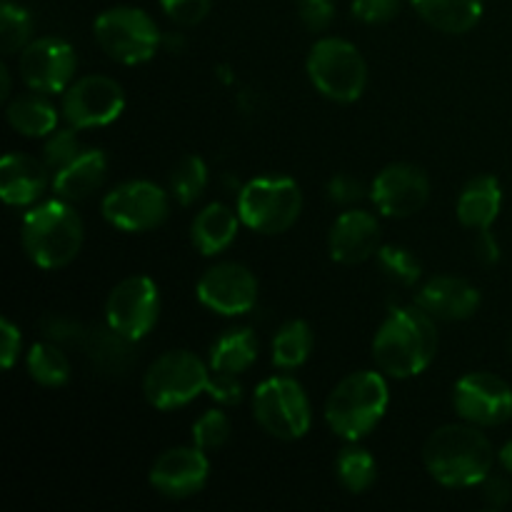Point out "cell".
Segmentation results:
<instances>
[{
	"instance_id": "f546056e",
	"label": "cell",
	"mask_w": 512,
	"mask_h": 512,
	"mask_svg": "<svg viewBox=\"0 0 512 512\" xmlns=\"http://www.w3.org/2000/svg\"><path fill=\"white\" fill-rule=\"evenodd\" d=\"M335 470H338L340 485L353 495H360L368 488H373L375 478H378L375 458L365 448H358V445H350V448L340 450Z\"/></svg>"
},
{
	"instance_id": "8fae6325",
	"label": "cell",
	"mask_w": 512,
	"mask_h": 512,
	"mask_svg": "<svg viewBox=\"0 0 512 512\" xmlns=\"http://www.w3.org/2000/svg\"><path fill=\"white\" fill-rule=\"evenodd\" d=\"M103 215L113 228L125 233H148L168 220L170 200L150 180H128L105 195Z\"/></svg>"
},
{
	"instance_id": "7bdbcfd3",
	"label": "cell",
	"mask_w": 512,
	"mask_h": 512,
	"mask_svg": "<svg viewBox=\"0 0 512 512\" xmlns=\"http://www.w3.org/2000/svg\"><path fill=\"white\" fill-rule=\"evenodd\" d=\"M500 463H503V468L512 473V440L503 445V450H500Z\"/></svg>"
},
{
	"instance_id": "4fadbf2b",
	"label": "cell",
	"mask_w": 512,
	"mask_h": 512,
	"mask_svg": "<svg viewBox=\"0 0 512 512\" xmlns=\"http://www.w3.org/2000/svg\"><path fill=\"white\" fill-rule=\"evenodd\" d=\"M125 108L123 85L108 75H85L63 95V118L70 128H103L120 118Z\"/></svg>"
},
{
	"instance_id": "83f0119b",
	"label": "cell",
	"mask_w": 512,
	"mask_h": 512,
	"mask_svg": "<svg viewBox=\"0 0 512 512\" xmlns=\"http://www.w3.org/2000/svg\"><path fill=\"white\" fill-rule=\"evenodd\" d=\"M315 335L305 320H288L273 338V365L280 370H295L310 358Z\"/></svg>"
},
{
	"instance_id": "4316f807",
	"label": "cell",
	"mask_w": 512,
	"mask_h": 512,
	"mask_svg": "<svg viewBox=\"0 0 512 512\" xmlns=\"http://www.w3.org/2000/svg\"><path fill=\"white\" fill-rule=\"evenodd\" d=\"M258 360V338L250 328H235L220 335L210 348V370L240 375Z\"/></svg>"
},
{
	"instance_id": "ee69618b",
	"label": "cell",
	"mask_w": 512,
	"mask_h": 512,
	"mask_svg": "<svg viewBox=\"0 0 512 512\" xmlns=\"http://www.w3.org/2000/svg\"><path fill=\"white\" fill-rule=\"evenodd\" d=\"M0 80H3V90H0V98H8L10 95V73H8V68H0Z\"/></svg>"
},
{
	"instance_id": "8d00e7d4",
	"label": "cell",
	"mask_w": 512,
	"mask_h": 512,
	"mask_svg": "<svg viewBox=\"0 0 512 512\" xmlns=\"http://www.w3.org/2000/svg\"><path fill=\"white\" fill-rule=\"evenodd\" d=\"M355 20L368 25H380L393 20L400 13V0H353L350 5Z\"/></svg>"
},
{
	"instance_id": "277c9868",
	"label": "cell",
	"mask_w": 512,
	"mask_h": 512,
	"mask_svg": "<svg viewBox=\"0 0 512 512\" xmlns=\"http://www.w3.org/2000/svg\"><path fill=\"white\" fill-rule=\"evenodd\" d=\"M388 403L390 393L383 375L373 370L353 373L340 380L328 395L325 423L338 438L355 443L383 420Z\"/></svg>"
},
{
	"instance_id": "d6a6232c",
	"label": "cell",
	"mask_w": 512,
	"mask_h": 512,
	"mask_svg": "<svg viewBox=\"0 0 512 512\" xmlns=\"http://www.w3.org/2000/svg\"><path fill=\"white\" fill-rule=\"evenodd\" d=\"M375 258H378V268L405 288H413L423 275V263L408 248H400V245H380Z\"/></svg>"
},
{
	"instance_id": "7402d4cb",
	"label": "cell",
	"mask_w": 512,
	"mask_h": 512,
	"mask_svg": "<svg viewBox=\"0 0 512 512\" xmlns=\"http://www.w3.org/2000/svg\"><path fill=\"white\" fill-rule=\"evenodd\" d=\"M48 188V165L23 153H8L0 163V195L8 205H30Z\"/></svg>"
},
{
	"instance_id": "7c38bea8",
	"label": "cell",
	"mask_w": 512,
	"mask_h": 512,
	"mask_svg": "<svg viewBox=\"0 0 512 512\" xmlns=\"http://www.w3.org/2000/svg\"><path fill=\"white\" fill-rule=\"evenodd\" d=\"M160 315V295L148 275L125 278L110 290L105 303V320L123 338L143 340L155 328Z\"/></svg>"
},
{
	"instance_id": "d590c367",
	"label": "cell",
	"mask_w": 512,
	"mask_h": 512,
	"mask_svg": "<svg viewBox=\"0 0 512 512\" xmlns=\"http://www.w3.org/2000/svg\"><path fill=\"white\" fill-rule=\"evenodd\" d=\"M165 15L180 25H198L208 18L213 0H160Z\"/></svg>"
},
{
	"instance_id": "30bf717a",
	"label": "cell",
	"mask_w": 512,
	"mask_h": 512,
	"mask_svg": "<svg viewBox=\"0 0 512 512\" xmlns=\"http://www.w3.org/2000/svg\"><path fill=\"white\" fill-rule=\"evenodd\" d=\"M253 415L260 428L278 440H300L308 435L313 413L303 385L293 378H268L255 388Z\"/></svg>"
},
{
	"instance_id": "8992f818",
	"label": "cell",
	"mask_w": 512,
	"mask_h": 512,
	"mask_svg": "<svg viewBox=\"0 0 512 512\" xmlns=\"http://www.w3.org/2000/svg\"><path fill=\"white\" fill-rule=\"evenodd\" d=\"M308 75L315 90L335 103H355L368 85L365 58L343 38H320L310 48Z\"/></svg>"
},
{
	"instance_id": "ab89813d",
	"label": "cell",
	"mask_w": 512,
	"mask_h": 512,
	"mask_svg": "<svg viewBox=\"0 0 512 512\" xmlns=\"http://www.w3.org/2000/svg\"><path fill=\"white\" fill-rule=\"evenodd\" d=\"M328 195L333 203L338 205H350V203H358L360 198L365 195V188L360 180L350 178V175L338 173L333 180L328 183Z\"/></svg>"
},
{
	"instance_id": "4dcf8cb0",
	"label": "cell",
	"mask_w": 512,
	"mask_h": 512,
	"mask_svg": "<svg viewBox=\"0 0 512 512\" xmlns=\"http://www.w3.org/2000/svg\"><path fill=\"white\" fill-rule=\"evenodd\" d=\"M208 185V165L198 155H185L173 170H170V193L180 205H193L203 195Z\"/></svg>"
},
{
	"instance_id": "44dd1931",
	"label": "cell",
	"mask_w": 512,
	"mask_h": 512,
	"mask_svg": "<svg viewBox=\"0 0 512 512\" xmlns=\"http://www.w3.org/2000/svg\"><path fill=\"white\" fill-rule=\"evenodd\" d=\"M418 305L435 320L458 323L473 318L480 308V290L463 278L438 275L420 288Z\"/></svg>"
},
{
	"instance_id": "836d02e7",
	"label": "cell",
	"mask_w": 512,
	"mask_h": 512,
	"mask_svg": "<svg viewBox=\"0 0 512 512\" xmlns=\"http://www.w3.org/2000/svg\"><path fill=\"white\" fill-rule=\"evenodd\" d=\"M80 153H83V150H80V140L78 135H75V128L55 130L43 148V163L58 173L65 165L73 163Z\"/></svg>"
},
{
	"instance_id": "ffe728a7",
	"label": "cell",
	"mask_w": 512,
	"mask_h": 512,
	"mask_svg": "<svg viewBox=\"0 0 512 512\" xmlns=\"http://www.w3.org/2000/svg\"><path fill=\"white\" fill-rule=\"evenodd\" d=\"M330 258L340 265H358L380 250V223L373 213L348 210L333 223L328 235Z\"/></svg>"
},
{
	"instance_id": "f1b7e54d",
	"label": "cell",
	"mask_w": 512,
	"mask_h": 512,
	"mask_svg": "<svg viewBox=\"0 0 512 512\" xmlns=\"http://www.w3.org/2000/svg\"><path fill=\"white\" fill-rule=\"evenodd\" d=\"M58 343H38L28 353V373L43 388H60L70 380V360Z\"/></svg>"
},
{
	"instance_id": "d4e9b609",
	"label": "cell",
	"mask_w": 512,
	"mask_h": 512,
	"mask_svg": "<svg viewBox=\"0 0 512 512\" xmlns=\"http://www.w3.org/2000/svg\"><path fill=\"white\" fill-rule=\"evenodd\" d=\"M420 18L435 30L463 35L483 18V0H410Z\"/></svg>"
},
{
	"instance_id": "5b68a950",
	"label": "cell",
	"mask_w": 512,
	"mask_h": 512,
	"mask_svg": "<svg viewBox=\"0 0 512 512\" xmlns=\"http://www.w3.org/2000/svg\"><path fill=\"white\" fill-rule=\"evenodd\" d=\"M48 340L58 343L60 348H70L83 355L85 363L98 375H110L118 378L125 375L133 365V340L123 338L113 328H95V325L78 323V320L60 318V315H48L40 323Z\"/></svg>"
},
{
	"instance_id": "5bb4252c",
	"label": "cell",
	"mask_w": 512,
	"mask_h": 512,
	"mask_svg": "<svg viewBox=\"0 0 512 512\" xmlns=\"http://www.w3.org/2000/svg\"><path fill=\"white\" fill-rule=\"evenodd\" d=\"M453 408L465 423L498 428L512 418V388L493 373H468L455 383Z\"/></svg>"
},
{
	"instance_id": "3957f363",
	"label": "cell",
	"mask_w": 512,
	"mask_h": 512,
	"mask_svg": "<svg viewBox=\"0 0 512 512\" xmlns=\"http://www.w3.org/2000/svg\"><path fill=\"white\" fill-rule=\"evenodd\" d=\"M20 238L38 268L58 270L78 258L83 248V220L68 200H48L25 213Z\"/></svg>"
},
{
	"instance_id": "2e32d148",
	"label": "cell",
	"mask_w": 512,
	"mask_h": 512,
	"mask_svg": "<svg viewBox=\"0 0 512 512\" xmlns=\"http://www.w3.org/2000/svg\"><path fill=\"white\" fill-rule=\"evenodd\" d=\"M503 208V188L493 175H478L468 180L458 198V220L478 233V255L488 265L500 260V248L493 238V223Z\"/></svg>"
},
{
	"instance_id": "6da1fadb",
	"label": "cell",
	"mask_w": 512,
	"mask_h": 512,
	"mask_svg": "<svg viewBox=\"0 0 512 512\" xmlns=\"http://www.w3.org/2000/svg\"><path fill=\"white\" fill-rule=\"evenodd\" d=\"M438 353V328L433 315L420 305L395 308L373 340V358L390 378H415L423 373Z\"/></svg>"
},
{
	"instance_id": "f6af8a7d",
	"label": "cell",
	"mask_w": 512,
	"mask_h": 512,
	"mask_svg": "<svg viewBox=\"0 0 512 512\" xmlns=\"http://www.w3.org/2000/svg\"><path fill=\"white\" fill-rule=\"evenodd\" d=\"M508 348H510V358H512V333H510V343H508Z\"/></svg>"
},
{
	"instance_id": "1f68e13d",
	"label": "cell",
	"mask_w": 512,
	"mask_h": 512,
	"mask_svg": "<svg viewBox=\"0 0 512 512\" xmlns=\"http://www.w3.org/2000/svg\"><path fill=\"white\" fill-rule=\"evenodd\" d=\"M33 35V18L23 5L5 0L0 5V48L5 55H15L30 43Z\"/></svg>"
},
{
	"instance_id": "60d3db41",
	"label": "cell",
	"mask_w": 512,
	"mask_h": 512,
	"mask_svg": "<svg viewBox=\"0 0 512 512\" xmlns=\"http://www.w3.org/2000/svg\"><path fill=\"white\" fill-rule=\"evenodd\" d=\"M20 345H23L20 330L8 318L0 320V363L5 370L13 368L15 360L20 358Z\"/></svg>"
},
{
	"instance_id": "7a4b0ae2",
	"label": "cell",
	"mask_w": 512,
	"mask_h": 512,
	"mask_svg": "<svg viewBox=\"0 0 512 512\" xmlns=\"http://www.w3.org/2000/svg\"><path fill=\"white\" fill-rule=\"evenodd\" d=\"M493 445L470 425H445L423 445V465L445 488H473L493 470Z\"/></svg>"
},
{
	"instance_id": "ac0fdd59",
	"label": "cell",
	"mask_w": 512,
	"mask_h": 512,
	"mask_svg": "<svg viewBox=\"0 0 512 512\" xmlns=\"http://www.w3.org/2000/svg\"><path fill=\"white\" fill-rule=\"evenodd\" d=\"M195 293L213 313L245 315L258 303V280L245 265L220 263L205 270Z\"/></svg>"
},
{
	"instance_id": "52a82bcc",
	"label": "cell",
	"mask_w": 512,
	"mask_h": 512,
	"mask_svg": "<svg viewBox=\"0 0 512 512\" xmlns=\"http://www.w3.org/2000/svg\"><path fill=\"white\" fill-rule=\"evenodd\" d=\"M300 210L303 193L293 178H253L238 195V215L243 225L263 235H280L293 228Z\"/></svg>"
},
{
	"instance_id": "74e56055",
	"label": "cell",
	"mask_w": 512,
	"mask_h": 512,
	"mask_svg": "<svg viewBox=\"0 0 512 512\" xmlns=\"http://www.w3.org/2000/svg\"><path fill=\"white\" fill-rule=\"evenodd\" d=\"M210 398L218 400L220 405H238L243 400V385H240L238 375L233 373H220V370H213L208 378V390Z\"/></svg>"
},
{
	"instance_id": "b9f144b4",
	"label": "cell",
	"mask_w": 512,
	"mask_h": 512,
	"mask_svg": "<svg viewBox=\"0 0 512 512\" xmlns=\"http://www.w3.org/2000/svg\"><path fill=\"white\" fill-rule=\"evenodd\" d=\"M483 493L485 500H488L490 508H505L512 495V488L508 485V480L503 478H485L483 480Z\"/></svg>"
},
{
	"instance_id": "d6986e66",
	"label": "cell",
	"mask_w": 512,
	"mask_h": 512,
	"mask_svg": "<svg viewBox=\"0 0 512 512\" xmlns=\"http://www.w3.org/2000/svg\"><path fill=\"white\" fill-rule=\"evenodd\" d=\"M210 463L203 448H173L160 455L150 468V485L155 493L170 500H185L200 493L208 483Z\"/></svg>"
},
{
	"instance_id": "484cf974",
	"label": "cell",
	"mask_w": 512,
	"mask_h": 512,
	"mask_svg": "<svg viewBox=\"0 0 512 512\" xmlns=\"http://www.w3.org/2000/svg\"><path fill=\"white\" fill-rule=\"evenodd\" d=\"M5 115H8L10 128L25 138H45L58 128V110L50 100L43 98V93L15 98Z\"/></svg>"
},
{
	"instance_id": "603a6c76",
	"label": "cell",
	"mask_w": 512,
	"mask_h": 512,
	"mask_svg": "<svg viewBox=\"0 0 512 512\" xmlns=\"http://www.w3.org/2000/svg\"><path fill=\"white\" fill-rule=\"evenodd\" d=\"M105 175H108V158L103 150H83L73 163L55 173L53 190L58 198L75 203L90 198L105 183Z\"/></svg>"
},
{
	"instance_id": "e0dca14e",
	"label": "cell",
	"mask_w": 512,
	"mask_h": 512,
	"mask_svg": "<svg viewBox=\"0 0 512 512\" xmlns=\"http://www.w3.org/2000/svg\"><path fill=\"white\" fill-rule=\"evenodd\" d=\"M375 208L388 218H410L420 213L430 198V180L425 170L410 163H393L380 170L370 185Z\"/></svg>"
},
{
	"instance_id": "9a60e30c",
	"label": "cell",
	"mask_w": 512,
	"mask_h": 512,
	"mask_svg": "<svg viewBox=\"0 0 512 512\" xmlns=\"http://www.w3.org/2000/svg\"><path fill=\"white\" fill-rule=\"evenodd\" d=\"M20 78L35 93H65L70 88L78 58L73 45L60 38H40L20 50Z\"/></svg>"
},
{
	"instance_id": "ba28073f",
	"label": "cell",
	"mask_w": 512,
	"mask_h": 512,
	"mask_svg": "<svg viewBox=\"0 0 512 512\" xmlns=\"http://www.w3.org/2000/svg\"><path fill=\"white\" fill-rule=\"evenodd\" d=\"M95 40L115 63H148L160 45V30L145 10L118 5L100 13L93 23Z\"/></svg>"
},
{
	"instance_id": "9c48e42d",
	"label": "cell",
	"mask_w": 512,
	"mask_h": 512,
	"mask_svg": "<svg viewBox=\"0 0 512 512\" xmlns=\"http://www.w3.org/2000/svg\"><path fill=\"white\" fill-rule=\"evenodd\" d=\"M208 368L190 350H170L150 363L143 378L145 400L155 410H175L208 390Z\"/></svg>"
},
{
	"instance_id": "f35d334b",
	"label": "cell",
	"mask_w": 512,
	"mask_h": 512,
	"mask_svg": "<svg viewBox=\"0 0 512 512\" xmlns=\"http://www.w3.org/2000/svg\"><path fill=\"white\" fill-rule=\"evenodd\" d=\"M298 15L305 28L320 33L333 23L335 0H298Z\"/></svg>"
},
{
	"instance_id": "e575fe53",
	"label": "cell",
	"mask_w": 512,
	"mask_h": 512,
	"mask_svg": "<svg viewBox=\"0 0 512 512\" xmlns=\"http://www.w3.org/2000/svg\"><path fill=\"white\" fill-rule=\"evenodd\" d=\"M230 438V420L220 410H208L203 418L195 420L193 425V445L203 450H215L225 445Z\"/></svg>"
},
{
	"instance_id": "cb8c5ba5",
	"label": "cell",
	"mask_w": 512,
	"mask_h": 512,
	"mask_svg": "<svg viewBox=\"0 0 512 512\" xmlns=\"http://www.w3.org/2000/svg\"><path fill=\"white\" fill-rule=\"evenodd\" d=\"M240 223H243L240 215L233 213L228 205L210 203L208 208L195 215L193 225H190V240L200 255H218L230 248Z\"/></svg>"
}]
</instances>
